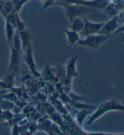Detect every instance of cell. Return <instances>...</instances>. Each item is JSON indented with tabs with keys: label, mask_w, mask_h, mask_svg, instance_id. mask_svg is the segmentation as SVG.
<instances>
[{
	"label": "cell",
	"mask_w": 124,
	"mask_h": 135,
	"mask_svg": "<svg viewBox=\"0 0 124 135\" xmlns=\"http://www.w3.org/2000/svg\"><path fill=\"white\" fill-rule=\"evenodd\" d=\"M114 110L123 112V105L116 99H111L107 101L103 102L90 116L87 123L88 124H91L93 122H95V120L99 119L108 112L114 111Z\"/></svg>",
	"instance_id": "cell-1"
},
{
	"label": "cell",
	"mask_w": 124,
	"mask_h": 135,
	"mask_svg": "<svg viewBox=\"0 0 124 135\" xmlns=\"http://www.w3.org/2000/svg\"><path fill=\"white\" fill-rule=\"evenodd\" d=\"M108 37L104 35L96 33L86 36L84 40H79L75 47L82 46L91 49H96L103 45L107 41Z\"/></svg>",
	"instance_id": "cell-2"
},
{
	"label": "cell",
	"mask_w": 124,
	"mask_h": 135,
	"mask_svg": "<svg viewBox=\"0 0 124 135\" xmlns=\"http://www.w3.org/2000/svg\"><path fill=\"white\" fill-rule=\"evenodd\" d=\"M64 7L66 9V14L70 22H72L75 18L80 17L91 12L90 8L87 6L78 4H68L64 6Z\"/></svg>",
	"instance_id": "cell-3"
},
{
	"label": "cell",
	"mask_w": 124,
	"mask_h": 135,
	"mask_svg": "<svg viewBox=\"0 0 124 135\" xmlns=\"http://www.w3.org/2000/svg\"><path fill=\"white\" fill-rule=\"evenodd\" d=\"M78 60V57L73 56L68 61L66 66V76L64 79V83L66 86L70 87V82L72 78L78 76V72L76 69V61Z\"/></svg>",
	"instance_id": "cell-4"
},
{
	"label": "cell",
	"mask_w": 124,
	"mask_h": 135,
	"mask_svg": "<svg viewBox=\"0 0 124 135\" xmlns=\"http://www.w3.org/2000/svg\"><path fill=\"white\" fill-rule=\"evenodd\" d=\"M11 61H10L9 71L11 72H16L19 67L21 55L22 53V48L18 47L13 46H11Z\"/></svg>",
	"instance_id": "cell-5"
},
{
	"label": "cell",
	"mask_w": 124,
	"mask_h": 135,
	"mask_svg": "<svg viewBox=\"0 0 124 135\" xmlns=\"http://www.w3.org/2000/svg\"><path fill=\"white\" fill-rule=\"evenodd\" d=\"M83 20H84V28H83L82 32L80 33L85 36L98 33L103 25V24H104V22L95 23V22H91L86 17L83 18Z\"/></svg>",
	"instance_id": "cell-6"
},
{
	"label": "cell",
	"mask_w": 124,
	"mask_h": 135,
	"mask_svg": "<svg viewBox=\"0 0 124 135\" xmlns=\"http://www.w3.org/2000/svg\"><path fill=\"white\" fill-rule=\"evenodd\" d=\"M118 16L116 15L113 16L109 21H108L105 23L104 22L98 33L104 35L109 37L110 35L115 33L116 30H117L118 28Z\"/></svg>",
	"instance_id": "cell-7"
},
{
	"label": "cell",
	"mask_w": 124,
	"mask_h": 135,
	"mask_svg": "<svg viewBox=\"0 0 124 135\" xmlns=\"http://www.w3.org/2000/svg\"><path fill=\"white\" fill-rule=\"evenodd\" d=\"M24 52H25V58H24V60H25L26 63L27 64L28 67H29L30 71L36 76H39V73L38 72L37 70H36V67L33 60L31 46H28L27 49L24 51Z\"/></svg>",
	"instance_id": "cell-8"
},
{
	"label": "cell",
	"mask_w": 124,
	"mask_h": 135,
	"mask_svg": "<svg viewBox=\"0 0 124 135\" xmlns=\"http://www.w3.org/2000/svg\"><path fill=\"white\" fill-rule=\"evenodd\" d=\"M18 33L21 42L22 50L24 52L28 46H31V36L28 30L25 29L18 32Z\"/></svg>",
	"instance_id": "cell-9"
},
{
	"label": "cell",
	"mask_w": 124,
	"mask_h": 135,
	"mask_svg": "<svg viewBox=\"0 0 124 135\" xmlns=\"http://www.w3.org/2000/svg\"><path fill=\"white\" fill-rule=\"evenodd\" d=\"M62 30L67 36V41L69 46L70 47H75V45L80 40L78 33L72 30H67L66 28H62Z\"/></svg>",
	"instance_id": "cell-10"
},
{
	"label": "cell",
	"mask_w": 124,
	"mask_h": 135,
	"mask_svg": "<svg viewBox=\"0 0 124 135\" xmlns=\"http://www.w3.org/2000/svg\"><path fill=\"white\" fill-rule=\"evenodd\" d=\"M84 22L83 18L81 17H77L73 20L72 22H70L71 30L77 33H81L84 28Z\"/></svg>",
	"instance_id": "cell-11"
},
{
	"label": "cell",
	"mask_w": 124,
	"mask_h": 135,
	"mask_svg": "<svg viewBox=\"0 0 124 135\" xmlns=\"http://www.w3.org/2000/svg\"><path fill=\"white\" fill-rule=\"evenodd\" d=\"M16 29L7 19H6V35L8 44H11Z\"/></svg>",
	"instance_id": "cell-12"
},
{
	"label": "cell",
	"mask_w": 124,
	"mask_h": 135,
	"mask_svg": "<svg viewBox=\"0 0 124 135\" xmlns=\"http://www.w3.org/2000/svg\"><path fill=\"white\" fill-rule=\"evenodd\" d=\"M15 73V72H11L9 75H7L3 79V81H0V88L3 87L4 89H9V88L12 87Z\"/></svg>",
	"instance_id": "cell-13"
},
{
	"label": "cell",
	"mask_w": 124,
	"mask_h": 135,
	"mask_svg": "<svg viewBox=\"0 0 124 135\" xmlns=\"http://www.w3.org/2000/svg\"><path fill=\"white\" fill-rule=\"evenodd\" d=\"M13 3H11V1H6L3 4L2 6V10H3L4 15L6 17L8 15H9L11 12L13 11Z\"/></svg>",
	"instance_id": "cell-14"
},
{
	"label": "cell",
	"mask_w": 124,
	"mask_h": 135,
	"mask_svg": "<svg viewBox=\"0 0 124 135\" xmlns=\"http://www.w3.org/2000/svg\"><path fill=\"white\" fill-rule=\"evenodd\" d=\"M3 111L1 110V108H0V120H1V121H3Z\"/></svg>",
	"instance_id": "cell-15"
}]
</instances>
